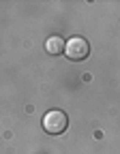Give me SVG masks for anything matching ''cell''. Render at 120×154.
I'll list each match as a JSON object with an SVG mask.
<instances>
[{"instance_id": "3957f363", "label": "cell", "mask_w": 120, "mask_h": 154, "mask_svg": "<svg viewBox=\"0 0 120 154\" xmlns=\"http://www.w3.org/2000/svg\"><path fill=\"white\" fill-rule=\"evenodd\" d=\"M65 47H67V41H65L62 36H49L47 43H45V49H47V54H52V56L62 54Z\"/></svg>"}, {"instance_id": "7a4b0ae2", "label": "cell", "mask_w": 120, "mask_h": 154, "mask_svg": "<svg viewBox=\"0 0 120 154\" xmlns=\"http://www.w3.org/2000/svg\"><path fill=\"white\" fill-rule=\"evenodd\" d=\"M65 54H67L69 60L79 62V60H84V58H88V54H90V45H88L86 38H82V36H71L69 41H67Z\"/></svg>"}, {"instance_id": "6da1fadb", "label": "cell", "mask_w": 120, "mask_h": 154, "mask_svg": "<svg viewBox=\"0 0 120 154\" xmlns=\"http://www.w3.org/2000/svg\"><path fill=\"white\" fill-rule=\"evenodd\" d=\"M69 126V116L62 109H52L43 116V128L52 135H60L65 133V128Z\"/></svg>"}]
</instances>
